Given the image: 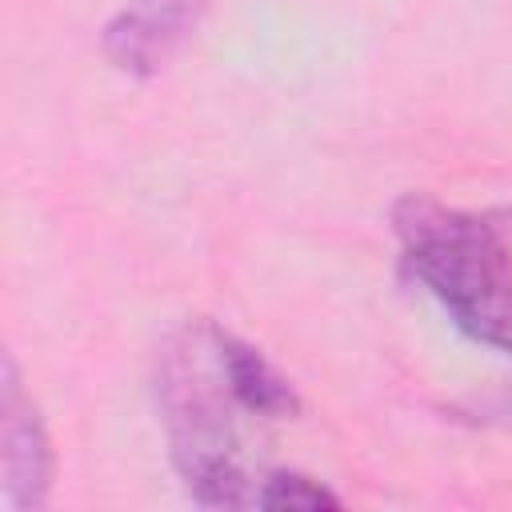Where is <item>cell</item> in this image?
<instances>
[{"label":"cell","instance_id":"4","mask_svg":"<svg viewBox=\"0 0 512 512\" xmlns=\"http://www.w3.org/2000/svg\"><path fill=\"white\" fill-rule=\"evenodd\" d=\"M4 508L8 512H28L44 508L48 488H52V444L48 432L32 408V400L20 388V372L12 356H4Z\"/></svg>","mask_w":512,"mask_h":512},{"label":"cell","instance_id":"2","mask_svg":"<svg viewBox=\"0 0 512 512\" xmlns=\"http://www.w3.org/2000/svg\"><path fill=\"white\" fill-rule=\"evenodd\" d=\"M392 224L404 264L452 324L512 360V252L504 236L484 216L444 208L432 196H404L392 208Z\"/></svg>","mask_w":512,"mask_h":512},{"label":"cell","instance_id":"5","mask_svg":"<svg viewBox=\"0 0 512 512\" xmlns=\"http://www.w3.org/2000/svg\"><path fill=\"white\" fill-rule=\"evenodd\" d=\"M256 508H300V512H316V508H340V496L328 492L324 484L308 480V476L272 472V476H260Z\"/></svg>","mask_w":512,"mask_h":512},{"label":"cell","instance_id":"3","mask_svg":"<svg viewBox=\"0 0 512 512\" xmlns=\"http://www.w3.org/2000/svg\"><path fill=\"white\" fill-rule=\"evenodd\" d=\"M208 0H128L104 24V56L128 76H156L200 28Z\"/></svg>","mask_w":512,"mask_h":512},{"label":"cell","instance_id":"1","mask_svg":"<svg viewBox=\"0 0 512 512\" xmlns=\"http://www.w3.org/2000/svg\"><path fill=\"white\" fill-rule=\"evenodd\" d=\"M160 404L172 432V456L188 492L204 504H256L260 480L240 464V416H252L232 384L224 328L192 324L160 352ZM256 420V416H252Z\"/></svg>","mask_w":512,"mask_h":512}]
</instances>
